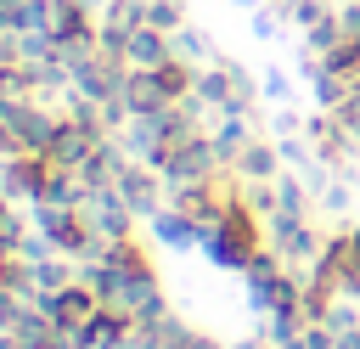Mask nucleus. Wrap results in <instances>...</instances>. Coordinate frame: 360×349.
<instances>
[{"instance_id": "f257e3e1", "label": "nucleus", "mask_w": 360, "mask_h": 349, "mask_svg": "<svg viewBox=\"0 0 360 349\" xmlns=\"http://www.w3.org/2000/svg\"><path fill=\"white\" fill-rule=\"evenodd\" d=\"M107 141V129H101V113L96 118H62V129H56V141H51V163L56 169H84V158L96 152Z\"/></svg>"}, {"instance_id": "f03ea898", "label": "nucleus", "mask_w": 360, "mask_h": 349, "mask_svg": "<svg viewBox=\"0 0 360 349\" xmlns=\"http://www.w3.org/2000/svg\"><path fill=\"white\" fill-rule=\"evenodd\" d=\"M39 310L62 326V332H84L90 321H96V310H101V298H96V287H84V281H68L62 293H45L39 298Z\"/></svg>"}, {"instance_id": "7ed1b4c3", "label": "nucleus", "mask_w": 360, "mask_h": 349, "mask_svg": "<svg viewBox=\"0 0 360 349\" xmlns=\"http://www.w3.org/2000/svg\"><path fill=\"white\" fill-rule=\"evenodd\" d=\"M169 56H174V45H169V34L152 28V23H141V28L124 39V62H129V68H163Z\"/></svg>"}, {"instance_id": "20e7f679", "label": "nucleus", "mask_w": 360, "mask_h": 349, "mask_svg": "<svg viewBox=\"0 0 360 349\" xmlns=\"http://www.w3.org/2000/svg\"><path fill=\"white\" fill-rule=\"evenodd\" d=\"M214 146L225 152V163H236L242 158V146L253 141V129H248V113H225V107H214Z\"/></svg>"}, {"instance_id": "39448f33", "label": "nucleus", "mask_w": 360, "mask_h": 349, "mask_svg": "<svg viewBox=\"0 0 360 349\" xmlns=\"http://www.w3.org/2000/svg\"><path fill=\"white\" fill-rule=\"evenodd\" d=\"M276 163H281V146H270V141H248L242 146V158L231 163L242 180H276Z\"/></svg>"}, {"instance_id": "423d86ee", "label": "nucleus", "mask_w": 360, "mask_h": 349, "mask_svg": "<svg viewBox=\"0 0 360 349\" xmlns=\"http://www.w3.org/2000/svg\"><path fill=\"white\" fill-rule=\"evenodd\" d=\"M169 45H174V56L191 62V68H208V62H214V45H208L202 28H186V23H180V28L169 34Z\"/></svg>"}, {"instance_id": "0eeeda50", "label": "nucleus", "mask_w": 360, "mask_h": 349, "mask_svg": "<svg viewBox=\"0 0 360 349\" xmlns=\"http://www.w3.org/2000/svg\"><path fill=\"white\" fill-rule=\"evenodd\" d=\"M304 208H309V186L276 174V214H281V220H304ZM276 214H270V220H276Z\"/></svg>"}, {"instance_id": "6e6552de", "label": "nucleus", "mask_w": 360, "mask_h": 349, "mask_svg": "<svg viewBox=\"0 0 360 349\" xmlns=\"http://www.w3.org/2000/svg\"><path fill=\"white\" fill-rule=\"evenodd\" d=\"M28 270H34L39 293H62V287H68V265H62L56 253H45V259H28Z\"/></svg>"}, {"instance_id": "1a4fd4ad", "label": "nucleus", "mask_w": 360, "mask_h": 349, "mask_svg": "<svg viewBox=\"0 0 360 349\" xmlns=\"http://www.w3.org/2000/svg\"><path fill=\"white\" fill-rule=\"evenodd\" d=\"M146 23L163 28V34H174V28L186 23V6H180V0H146Z\"/></svg>"}, {"instance_id": "9d476101", "label": "nucleus", "mask_w": 360, "mask_h": 349, "mask_svg": "<svg viewBox=\"0 0 360 349\" xmlns=\"http://www.w3.org/2000/svg\"><path fill=\"white\" fill-rule=\"evenodd\" d=\"M281 11H287V17L298 23V28H309V23H321V17L332 11V6H326V0H281Z\"/></svg>"}, {"instance_id": "9b49d317", "label": "nucleus", "mask_w": 360, "mask_h": 349, "mask_svg": "<svg viewBox=\"0 0 360 349\" xmlns=\"http://www.w3.org/2000/svg\"><path fill=\"white\" fill-rule=\"evenodd\" d=\"M259 96H264V101H287V96H292V84H287V73H276V68H270V73L259 79Z\"/></svg>"}, {"instance_id": "f8f14e48", "label": "nucleus", "mask_w": 360, "mask_h": 349, "mask_svg": "<svg viewBox=\"0 0 360 349\" xmlns=\"http://www.w3.org/2000/svg\"><path fill=\"white\" fill-rule=\"evenodd\" d=\"M281 17H287V11H253V34H259V39H276V34H281Z\"/></svg>"}, {"instance_id": "ddd939ff", "label": "nucleus", "mask_w": 360, "mask_h": 349, "mask_svg": "<svg viewBox=\"0 0 360 349\" xmlns=\"http://www.w3.org/2000/svg\"><path fill=\"white\" fill-rule=\"evenodd\" d=\"M6 62H17V28L0 23V68H6Z\"/></svg>"}, {"instance_id": "4468645a", "label": "nucleus", "mask_w": 360, "mask_h": 349, "mask_svg": "<svg viewBox=\"0 0 360 349\" xmlns=\"http://www.w3.org/2000/svg\"><path fill=\"white\" fill-rule=\"evenodd\" d=\"M292 124H298V118H292V113H287V107H281V113H276V124H270V129H276V135H292Z\"/></svg>"}, {"instance_id": "2eb2a0df", "label": "nucleus", "mask_w": 360, "mask_h": 349, "mask_svg": "<svg viewBox=\"0 0 360 349\" xmlns=\"http://www.w3.org/2000/svg\"><path fill=\"white\" fill-rule=\"evenodd\" d=\"M326 208H349V191L343 186H326Z\"/></svg>"}, {"instance_id": "dca6fc26", "label": "nucleus", "mask_w": 360, "mask_h": 349, "mask_svg": "<svg viewBox=\"0 0 360 349\" xmlns=\"http://www.w3.org/2000/svg\"><path fill=\"white\" fill-rule=\"evenodd\" d=\"M186 349H225V343H214V338H202V332H191V338H186Z\"/></svg>"}, {"instance_id": "f3484780", "label": "nucleus", "mask_w": 360, "mask_h": 349, "mask_svg": "<svg viewBox=\"0 0 360 349\" xmlns=\"http://www.w3.org/2000/svg\"><path fill=\"white\" fill-rule=\"evenodd\" d=\"M349 236H354V242H360V225H349Z\"/></svg>"}]
</instances>
